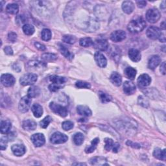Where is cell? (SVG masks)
<instances>
[{
	"mask_svg": "<svg viewBox=\"0 0 166 166\" xmlns=\"http://www.w3.org/2000/svg\"><path fill=\"white\" fill-rule=\"evenodd\" d=\"M52 121V118L51 116H46L44 119L40 122V127L43 129H46L48 127L49 124L51 123V121Z\"/></svg>",
	"mask_w": 166,
	"mask_h": 166,
	"instance_id": "ee69618b",
	"label": "cell"
},
{
	"mask_svg": "<svg viewBox=\"0 0 166 166\" xmlns=\"http://www.w3.org/2000/svg\"><path fill=\"white\" fill-rule=\"evenodd\" d=\"M160 13L156 9H149L146 13V19L150 23H156L160 18Z\"/></svg>",
	"mask_w": 166,
	"mask_h": 166,
	"instance_id": "52a82bcc",
	"label": "cell"
},
{
	"mask_svg": "<svg viewBox=\"0 0 166 166\" xmlns=\"http://www.w3.org/2000/svg\"><path fill=\"white\" fill-rule=\"evenodd\" d=\"M68 137L60 132H56L50 138V142L53 144L64 143L68 141Z\"/></svg>",
	"mask_w": 166,
	"mask_h": 166,
	"instance_id": "5b68a950",
	"label": "cell"
},
{
	"mask_svg": "<svg viewBox=\"0 0 166 166\" xmlns=\"http://www.w3.org/2000/svg\"><path fill=\"white\" fill-rule=\"evenodd\" d=\"M3 3H5V2L1 1V6H2V9H1V11H2V10H3Z\"/></svg>",
	"mask_w": 166,
	"mask_h": 166,
	"instance_id": "6125c7cd",
	"label": "cell"
},
{
	"mask_svg": "<svg viewBox=\"0 0 166 166\" xmlns=\"http://www.w3.org/2000/svg\"><path fill=\"white\" fill-rule=\"evenodd\" d=\"M93 42H93L92 38H88V37L83 38L80 40V41H79V44H80V45L84 48H87L93 45Z\"/></svg>",
	"mask_w": 166,
	"mask_h": 166,
	"instance_id": "ab89813d",
	"label": "cell"
},
{
	"mask_svg": "<svg viewBox=\"0 0 166 166\" xmlns=\"http://www.w3.org/2000/svg\"><path fill=\"white\" fill-rule=\"evenodd\" d=\"M146 35H147V36L151 40H156L160 38L162 33L161 30L158 28L155 27V26H151L147 30Z\"/></svg>",
	"mask_w": 166,
	"mask_h": 166,
	"instance_id": "ba28073f",
	"label": "cell"
},
{
	"mask_svg": "<svg viewBox=\"0 0 166 166\" xmlns=\"http://www.w3.org/2000/svg\"><path fill=\"white\" fill-rule=\"evenodd\" d=\"M60 51H61V53L66 58L69 60H71L74 58V55L71 53L66 48L64 45H60Z\"/></svg>",
	"mask_w": 166,
	"mask_h": 166,
	"instance_id": "d590c367",
	"label": "cell"
},
{
	"mask_svg": "<svg viewBox=\"0 0 166 166\" xmlns=\"http://www.w3.org/2000/svg\"><path fill=\"white\" fill-rule=\"evenodd\" d=\"M126 38V32L123 30H117L110 35L111 40L114 42H119Z\"/></svg>",
	"mask_w": 166,
	"mask_h": 166,
	"instance_id": "4fadbf2b",
	"label": "cell"
},
{
	"mask_svg": "<svg viewBox=\"0 0 166 166\" xmlns=\"http://www.w3.org/2000/svg\"><path fill=\"white\" fill-rule=\"evenodd\" d=\"M4 51L5 53L8 55H13V50L10 46H6V47L4 48Z\"/></svg>",
	"mask_w": 166,
	"mask_h": 166,
	"instance_id": "f5cc1de1",
	"label": "cell"
},
{
	"mask_svg": "<svg viewBox=\"0 0 166 166\" xmlns=\"http://www.w3.org/2000/svg\"><path fill=\"white\" fill-rule=\"evenodd\" d=\"M160 62L161 58L158 55L152 56L148 62V68L151 70H155Z\"/></svg>",
	"mask_w": 166,
	"mask_h": 166,
	"instance_id": "44dd1931",
	"label": "cell"
},
{
	"mask_svg": "<svg viewBox=\"0 0 166 166\" xmlns=\"http://www.w3.org/2000/svg\"><path fill=\"white\" fill-rule=\"evenodd\" d=\"M127 145H129V146H130V147H132L133 148H136V149H138V148H140L141 147V146H140V145H139V144L132 143V142H130V141H128L127 142Z\"/></svg>",
	"mask_w": 166,
	"mask_h": 166,
	"instance_id": "11a10c76",
	"label": "cell"
},
{
	"mask_svg": "<svg viewBox=\"0 0 166 166\" xmlns=\"http://www.w3.org/2000/svg\"><path fill=\"white\" fill-rule=\"evenodd\" d=\"M112 53V57L114 58L115 61H116V58H117V61L119 59H120L121 57V53H120V49L117 48V46H114V48L111 51Z\"/></svg>",
	"mask_w": 166,
	"mask_h": 166,
	"instance_id": "7bdbcfd3",
	"label": "cell"
},
{
	"mask_svg": "<svg viewBox=\"0 0 166 166\" xmlns=\"http://www.w3.org/2000/svg\"><path fill=\"white\" fill-rule=\"evenodd\" d=\"M49 107L53 112L60 116L65 117L68 116V110L61 104H57L55 102H51L49 104Z\"/></svg>",
	"mask_w": 166,
	"mask_h": 166,
	"instance_id": "3957f363",
	"label": "cell"
},
{
	"mask_svg": "<svg viewBox=\"0 0 166 166\" xmlns=\"http://www.w3.org/2000/svg\"><path fill=\"white\" fill-rule=\"evenodd\" d=\"M31 102H32L31 98L29 97L28 96L23 97L20 99V101H19V103L18 105L19 110L22 113H25L28 112V110L31 107Z\"/></svg>",
	"mask_w": 166,
	"mask_h": 166,
	"instance_id": "8992f818",
	"label": "cell"
},
{
	"mask_svg": "<svg viewBox=\"0 0 166 166\" xmlns=\"http://www.w3.org/2000/svg\"><path fill=\"white\" fill-rule=\"evenodd\" d=\"M165 2L164 1V2H162V3L161 4V6H160L161 9H162L164 11H165Z\"/></svg>",
	"mask_w": 166,
	"mask_h": 166,
	"instance_id": "91938a15",
	"label": "cell"
},
{
	"mask_svg": "<svg viewBox=\"0 0 166 166\" xmlns=\"http://www.w3.org/2000/svg\"><path fill=\"white\" fill-rule=\"evenodd\" d=\"M123 91L125 94L132 95L136 92V86L131 81H125L123 84Z\"/></svg>",
	"mask_w": 166,
	"mask_h": 166,
	"instance_id": "2e32d148",
	"label": "cell"
},
{
	"mask_svg": "<svg viewBox=\"0 0 166 166\" xmlns=\"http://www.w3.org/2000/svg\"><path fill=\"white\" fill-rule=\"evenodd\" d=\"M160 71L163 75L165 74V62H164L160 66Z\"/></svg>",
	"mask_w": 166,
	"mask_h": 166,
	"instance_id": "680465c9",
	"label": "cell"
},
{
	"mask_svg": "<svg viewBox=\"0 0 166 166\" xmlns=\"http://www.w3.org/2000/svg\"><path fill=\"white\" fill-rule=\"evenodd\" d=\"M90 164L94 165H109L107 164V160L103 157H94L90 159Z\"/></svg>",
	"mask_w": 166,
	"mask_h": 166,
	"instance_id": "4316f807",
	"label": "cell"
},
{
	"mask_svg": "<svg viewBox=\"0 0 166 166\" xmlns=\"http://www.w3.org/2000/svg\"><path fill=\"white\" fill-rule=\"evenodd\" d=\"M22 29H23V32L25 33V35H28V36L32 35L35 31L34 26L29 23H26L23 25Z\"/></svg>",
	"mask_w": 166,
	"mask_h": 166,
	"instance_id": "8d00e7d4",
	"label": "cell"
},
{
	"mask_svg": "<svg viewBox=\"0 0 166 166\" xmlns=\"http://www.w3.org/2000/svg\"><path fill=\"white\" fill-rule=\"evenodd\" d=\"M99 143V139L98 138L94 139L91 142L90 146L87 147L85 149V152L86 153H92V152H93L96 150Z\"/></svg>",
	"mask_w": 166,
	"mask_h": 166,
	"instance_id": "1f68e13d",
	"label": "cell"
},
{
	"mask_svg": "<svg viewBox=\"0 0 166 166\" xmlns=\"http://www.w3.org/2000/svg\"><path fill=\"white\" fill-rule=\"evenodd\" d=\"M31 139L33 144L35 145V147H41V146L44 145L45 142V136L43 134L41 133L34 134L33 135H32Z\"/></svg>",
	"mask_w": 166,
	"mask_h": 166,
	"instance_id": "7c38bea8",
	"label": "cell"
},
{
	"mask_svg": "<svg viewBox=\"0 0 166 166\" xmlns=\"http://www.w3.org/2000/svg\"><path fill=\"white\" fill-rule=\"evenodd\" d=\"M75 86L78 88H87V89H90L91 88V85L90 83H86L84 81H77L75 84Z\"/></svg>",
	"mask_w": 166,
	"mask_h": 166,
	"instance_id": "7dc6e473",
	"label": "cell"
},
{
	"mask_svg": "<svg viewBox=\"0 0 166 166\" xmlns=\"http://www.w3.org/2000/svg\"><path fill=\"white\" fill-rule=\"evenodd\" d=\"M110 81L113 84L116 86H119L122 83V78L120 74L117 72H113L110 76Z\"/></svg>",
	"mask_w": 166,
	"mask_h": 166,
	"instance_id": "cb8c5ba5",
	"label": "cell"
},
{
	"mask_svg": "<svg viewBox=\"0 0 166 166\" xmlns=\"http://www.w3.org/2000/svg\"><path fill=\"white\" fill-rule=\"evenodd\" d=\"M129 57L131 61L134 62H138L141 60V53L138 49L132 48L129 50Z\"/></svg>",
	"mask_w": 166,
	"mask_h": 166,
	"instance_id": "ffe728a7",
	"label": "cell"
},
{
	"mask_svg": "<svg viewBox=\"0 0 166 166\" xmlns=\"http://www.w3.org/2000/svg\"><path fill=\"white\" fill-rule=\"evenodd\" d=\"M28 18L27 17H26L25 16L22 15H19L16 17V23L18 24V25H22V24H26L25 23L28 22Z\"/></svg>",
	"mask_w": 166,
	"mask_h": 166,
	"instance_id": "681fc988",
	"label": "cell"
},
{
	"mask_svg": "<svg viewBox=\"0 0 166 166\" xmlns=\"http://www.w3.org/2000/svg\"><path fill=\"white\" fill-rule=\"evenodd\" d=\"M146 27L145 19L142 17H139L132 20L128 24L127 29L132 33H138L142 32Z\"/></svg>",
	"mask_w": 166,
	"mask_h": 166,
	"instance_id": "7a4b0ae2",
	"label": "cell"
},
{
	"mask_svg": "<svg viewBox=\"0 0 166 166\" xmlns=\"http://www.w3.org/2000/svg\"><path fill=\"white\" fill-rule=\"evenodd\" d=\"M138 83L140 87L145 88L148 86L151 83V78L147 74H142L138 79Z\"/></svg>",
	"mask_w": 166,
	"mask_h": 166,
	"instance_id": "9a60e30c",
	"label": "cell"
},
{
	"mask_svg": "<svg viewBox=\"0 0 166 166\" xmlns=\"http://www.w3.org/2000/svg\"><path fill=\"white\" fill-rule=\"evenodd\" d=\"M28 94L29 97L35 98L37 97L40 95V90L38 86H32L28 90Z\"/></svg>",
	"mask_w": 166,
	"mask_h": 166,
	"instance_id": "f546056e",
	"label": "cell"
},
{
	"mask_svg": "<svg viewBox=\"0 0 166 166\" xmlns=\"http://www.w3.org/2000/svg\"><path fill=\"white\" fill-rule=\"evenodd\" d=\"M12 151L16 156H22L26 152V149L23 145L16 144L13 145L11 147Z\"/></svg>",
	"mask_w": 166,
	"mask_h": 166,
	"instance_id": "e0dca14e",
	"label": "cell"
},
{
	"mask_svg": "<svg viewBox=\"0 0 166 166\" xmlns=\"http://www.w3.org/2000/svg\"><path fill=\"white\" fill-rule=\"evenodd\" d=\"M31 5L35 11L41 16H47L51 11V4L47 1H34L31 2Z\"/></svg>",
	"mask_w": 166,
	"mask_h": 166,
	"instance_id": "6da1fadb",
	"label": "cell"
},
{
	"mask_svg": "<svg viewBox=\"0 0 166 166\" xmlns=\"http://www.w3.org/2000/svg\"><path fill=\"white\" fill-rule=\"evenodd\" d=\"M93 46L96 49L104 51L108 49L109 43L105 38H98L93 42Z\"/></svg>",
	"mask_w": 166,
	"mask_h": 166,
	"instance_id": "9c48e42d",
	"label": "cell"
},
{
	"mask_svg": "<svg viewBox=\"0 0 166 166\" xmlns=\"http://www.w3.org/2000/svg\"><path fill=\"white\" fill-rule=\"evenodd\" d=\"M74 124L73 122L70 121H64L62 124V129L64 130H71V129L74 128Z\"/></svg>",
	"mask_w": 166,
	"mask_h": 166,
	"instance_id": "c3c4849f",
	"label": "cell"
},
{
	"mask_svg": "<svg viewBox=\"0 0 166 166\" xmlns=\"http://www.w3.org/2000/svg\"><path fill=\"white\" fill-rule=\"evenodd\" d=\"M51 31L49 29H44L41 32L42 39L44 41L48 42L51 38Z\"/></svg>",
	"mask_w": 166,
	"mask_h": 166,
	"instance_id": "f35d334b",
	"label": "cell"
},
{
	"mask_svg": "<svg viewBox=\"0 0 166 166\" xmlns=\"http://www.w3.org/2000/svg\"><path fill=\"white\" fill-rule=\"evenodd\" d=\"M153 156L158 160L165 161L166 159V151L165 149H161L160 148H156L153 152Z\"/></svg>",
	"mask_w": 166,
	"mask_h": 166,
	"instance_id": "83f0119b",
	"label": "cell"
},
{
	"mask_svg": "<svg viewBox=\"0 0 166 166\" xmlns=\"http://www.w3.org/2000/svg\"><path fill=\"white\" fill-rule=\"evenodd\" d=\"M160 25H161V28H162V29L165 30V21H163V22L161 23Z\"/></svg>",
	"mask_w": 166,
	"mask_h": 166,
	"instance_id": "94428289",
	"label": "cell"
},
{
	"mask_svg": "<svg viewBox=\"0 0 166 166\" xmlns=\"http://www.w3.org/2000/svg\"><path fill=\"white\" fill-rule=\"evenodd\" d=\"M31 110L33 113V114H34V116L37 118L40 117L42 116L44 112L42 106L38 103H35L32 106Z\"/></svg>",
	"mask_w": 166,
	"mask_h": 166,
	"instance_id": "d4e9b609",
	"label": "cell"
},
{
	"mask_svg": "<svg viewBox=\"0 0 166 166\" xmlns=\"http://www.w3.org/2000/svg\"><path fill=\"white\" fill-rule=\"evenodd\" d=\"M12 128V124L9 120H4L1 121V133L2 134H7L10 132Z\"/></svg>",
	"mask_w": 166,
	"mask_h": 166,
	"instance_id": "484cf974",
	"label": "cell"
},
{
	"mask_svg": "<svg viewBox=\"0 0 166 166\" xmlns=\"http://www.w3.org/2000/svg\"><path fill=\"white\" fill-rule=\"evenodd\" d=\"M136 4L139 8H143L147 5V2L145 1H138L136 2Z\"/></svg>",
	"mask_w": 166,
	"mask_h": 166,
	"instance_id": "9f6ffc18",
	"label": "cell"
},
{
	"mask_svg": "<svg viewBox=\"0 0 166 166\" xmlns=\"http://www.w3.org/2000/svg\"><path fill=\"white\" fill-rule=\"evenodd\" d=\"M98 96H99V99H100L101 101L103 103H107L109 102H110L112 99V97L110 95L107 94V93H105L102 91L98 92Z\"/></svg>",
	"mask_w": 166,
	"mask_h": 166,
	"instance_id": "836d02e7",
	"label": "cell"
},
{
	"mask_svg": "<svg viewBox=\"0 0 166 166\" xmlns=\"http://www.w3.org/2000/svg\"><path fill=\"white\" fill-rule=\"evenodd\" d=\"M36 123L31 119H27L23 122V128L26 130H35L36 129Z\"/></svg>",
	"mask_w": 166,
	"mask_h": 166,
	"instance_id": "603a6c76",
	"label": "cell"
},
{
	"mask_svg": "<svg viewBox=\"0 0 166 166\" xmlns=\"http://www.w3.org/2000/svg\"><path fill=\"white\" fill-rule=\"evenodd\" d=\"M84 136L81 132H77L73 137V140H74V142L77 145H81L84 142Z\"/></svg>",
	"mask_w": 166,
	"mask_h": 166,
	"instance_id": "e575fe53",
	"label": "cell"
},
{
	"mask_svg": "<svg viewBox=\"0 0 166 166\" xmlns=\"http://www.w3.org/2000/svg\"><path fill=\"white\" fill-rule=\"evenodd\" d=\"M137 71L136 69L132 67H127L125 70V74L130 80H133L136 77Z\"/></svg>",
	"mask_w": 166,
	"mask_h": 166,
	"instance_id": "d6a6232c",
	"label": "cell"
},
{
	"mask_svg": "<svg viewBox=\"0 0 166 166\" xmlns=\"http://www.w3.org/2000/svg\"><path fill=\"white\" fill-rule=\"evenodd\" d=\"M61 88H62V86H61V85L51 84L49 86V90L53 92H57L58 90H60Z\"/></svg>",
	"mask_w": 166,
	"mask_h": 166,
	"instance_id": "f907efd6",
	"label": "cell"
},
{
	"mask_svg": "<svg viewBox=\"0 0 166 166\" xmlns=\"http://www.w3.org/2000/svg\"><path fill=\"white\" fill-rule=\"evenodd\" d=\"M1 82L5 87H11V86L15 84L16 80H15V78L12 75L6 74H3L2 75Z\"/></svg>",
	"mask_w": 166,
	"mask_h": 166,
	"instance_id": "8fae6325",
	"label": "cell"
},
{
	"mask_svg": "<svg viewBox=\"0 0 166 166\" xmlns=\"http://www.w3.org/2000/svg\"><path fill=\"white\" fill-rule=\"evenodd\" d=\"M8 39L12 42H15L17 40V35L14 32H10L8 35Z\"/></svg>",
	"mask_w": 166,
	"mask_h": 166,
	"instance_id": "816d5d0a",
	"label": "cell"
},
{
	"mask_svg": "<svg viewBox=\"0 0 166 166\" xmlns=\"http://www.w3.org/2000/svg\"><path fill=\"white\" fill-rule=\"evenodd\" d=\"M77 111L79 115L85 117L91 116L92 114V112L90 108L85 105H79L77 107Z\"/></svg>",
	"mask_w": 166,
	"mask_h": 166,
	"instance_id": "d6986e66",
	"label": "cell"
},
{
	"mask_svg": "<svg viewBox=\"0 0 166 166\" xmlns=\"http://www.w3.org/2000/svg\"><path fill=\"white\" fill-rule=\"evenodd\" d=\"M74 165H86V164H84V163H82V164H80V163H76V164H74Z\"/></svg>",
	"mask_w": 166,
	"mask_h": 166,
	"instance_id": "be15d7a7",
	"label": "cell"
},
{
	"mask_svg": "<svg viewBox=\"0 0 166 166\" xmlns=\"http://www.w3.org/2000/svg\"><path fill=\"white\" fill-rule=\"evenodd\" d=\"M104 142L105 143V145H104L105 150H107V151H110L113 148V146H114V142H113L112 139L110 138H107L104 139Z\"/></svg>",
	"mask_w": 166,
	"mask_h": 166,
	"instance_id": "f6af8a7d",
	"label": "cell"
},
{
	"mask_svg": "<svg viewBox=\"0 0 166 166\" xmlns=\"http://www.w3.org/2000/svg\"><path fill=\"white\" fill-rule=\"evenodd\" d=\"M49 81L52 83V84L62 86V84L66 83V79L63 77H60V76L54 75H51L49 77Z\"/></svg>",
	"mask_w": 166,
	"mask_h": 166,
	"instance_id": "f1b7e54d",
	"label": "cell"
},
{
	"mask_svg": "<svg viewBox=\"0 0 166 166\" xmlns=\"http://www.w3.org/2000/svg\"><path fill=\"white\" fill-rule=\"evenodd\" d=\"M42 61L45 62H51L57 59V56L53 53H44L42 55Z\"/></svg>",
	"mask_w": 166,
	"mask_h": 166,
	"instance_id": "74e56055",
	"label": "cell"
},
{
	"mask_svg": "<svg viewBox=\"0 0 166 166\" xmlns=\"http://www.w3.org/2000/svg\"><path fill=\"white\" fill-rule=\"evenodd\" d=\"M95 61L98 66L100 68H105L107 65V60L104 55L100 52H96L94 55Z\"/></svg>",
	"mask_w": 166,
	"mask_h": 166,
	"instance_id": "5bb4252c",
	"label": "cell"
},
{
	"mask_svg": "<svg viewBox=\"0 0 166 166\" xmlns=\"http://www.w3.org/2000/svg\"><path fill=\"white\" fill-rule=\"evenodd\" d=\"M119 147H120V145H119V143H114V146H113V148H112L113 152H117L118 151H119Z\"/></svg>",
	"mask_w": 166,
	"mask_h": 166,
	"instance_id": "6f0895ef",
	"label": "cell"
},
{
	"mask_svg": "<svg viewBox=\"0 0 166 166\" xmlns=\"http://www.w3.org/2000/svg\"><path fill=\"white\" fill-rule=\"evenodd\" d=\"M6 11L11 15H16L19 11V6L16 3L9 4L6 7Z\"/></svg>",
	"mask_w": 166,
	"mask_h": 166,
	"instance_id": "4dcf8cb0",
	"label": "cell"
},
{
	"mask_svg": "<svg viewBox=\"0 0 166 166\" xmlns=\"http://www.w3.org/2000/svg\"><path fill=\"white\" fill-rule=\"evenodd\" d=\"M62 41L64 42L65 43H67L69 44H74L76 42L77 38L75 36L73 35H66L62 37Z\"/></svg>",
	"mask_w": 166,
	"mask_h": 166,
	"instance_id": "60d3db41",
	"label": "cell"
},
{
	"mask_svg": "<svg viewBox=\"0 0 166 166\" xmlns=\"http://www.w3.org/2000/svg\"><path fill=\"white\" fill-rule=\"evenodd\" d=\"M9 139L6 136H3L0 139V149L1 150H5L7 147V143Z\"/></svg>",
	"mask_w": 166,
	"mask_h": 166,
	"instance_id": "bcb514c9",
	"label": "cell"
},
{
	"mask_svg": "<svg viewBox=\"0 0 166 166\" xmlns=\"http://www.w3.org/2000/svg\"><path fill=\"white\" fill-rule=\"evenodd\" d=\"M138 104L139 105L142 106V107H143L145 108H147L149 105V102L148 101V99L142 96H140L138 97Z\"/></svg>",
	"mask_w": 166,
	"mask_h": 166,
	"instance_id": "b9f144b4",
	"label": "cell"
},
{
	"mask_svg": "<svg viewBox=\"0 0 166 166\" xmlns=\"http://www.w3.org/2000/svg\"><path fill=\"white\" fill-rule=\"evenodd\" d=\"M99 28V23L96 19L91 18L86 23V31L87 32H94Z\"/></svg>",
	"mask_w": 166,
	"mask_h": 166,
	"instance_id": "ac0fdd59",
	"label": "cell"
},
{
	"mask_svg": "<svg viewBox=\"0 0 166 166\" xmlns=\"http://www.w3.org/2000/svg\"><path fill=\"white\" fill-rule=\"evenodd\" d=\"M35 47L39 49L40 51H45V45L40 44V43H38V42H35Z\"/></svg>",
	"mask_w": 166,
	"mask_h": 166,
	"instance_id": "db71d44e",
	"label": "cell"
},
{
	"mask_svg": "<svg viewBox=\"0 0 166 166\" xmlns=\"http://www.w3.org/2000/svg\"><path fill=\"white\" fill-rule=\"evenodd\" d=\"M27 66L28 70L38 71V70H43L44 69H45L47 67V64L44 62H40L38 61H31L28 62Z\"/></svg>",
	"mask_w": 166,
	"mask_h": 166,
	"instance_id": "30bf717a",
	"label": "cell"
},
{
	"mask_svg": "<svg viewBox=\"0 0 166 166\" xmlns=\"http://www.w3.org/2000/svg\"><path fill=\"white\" fill-rule=\"evenodd\" d=\"M38 80V75L35 74H29L23 75L20 79L19 83L22 86H28L34 84Z\"/></svg>",
	"mask_w": 166,
	"mask_h": 166,
	"instance_id": "277c9868",
	"label": "cell"
},
{
	"mask_svg": "<svg viewBox=\"0 0 166 166\" xmlns=\"http://www.w3.org/2000/svg\"><path fill=\"white\" fill-rule=\"evenodd\" d=\"M122 9L126 14H131L134 10V4L130 1H125L122 3Z\"/></svg>",
	"mask_w": 166,
	"mask_h": 166,
	"instance_id": "7402d4cb",
	"label": "cell"
}]
</instances>
